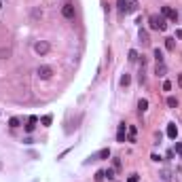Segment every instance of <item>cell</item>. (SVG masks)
Listing matches in <instances>:
<instances>
[{"label": "cell", "mask_w": 182, "mask_h": 182, "mask_svg": "<svg viewBox=\"0 0 182 182\" xmlns=\"http://www.w3.org/2000/svg\"><path fill=\"white\" fill-rule=\"evenodd\" d=\"M174 150H176V152H180V150H182V142H178V144H176V148H174Z\"/></svg>", "instance_id": "f546056e"}, {"label": "cell", "mask_w": 182, "mask_h": 182, "mask_svg": "<svg viewBox=\"0 0 182 182\" xmlns=\"http://www.w3.org/2000/svg\"><path fill=\"white\" fill-rule=\"evenodd\" d=\"M61 15L66 17V19H74V15H76V11H74V4L72 2H66L61 6Z\"/></svg>", "instance_id": "277c9868"}, {"label": "cell", "mask_w": 182, "mask_h": 182, "mask_svg": "<svg viewBox=\"0 0 182 182\" xmlns=\"http://www.w3.org/2000/svg\"><path fill=\"white\" fill-rule=\"evenodd\" d=\"M19 125H21V121L17 119V116H13V119H8V127H13V129H17Z\"/></svg>", "instance_id": "9a60e30c"}, {"label": "cell", "mask_w": 182, "mask_h": 182, "mask_svg": "<svg viewBox=\"0 0 182 182\" xmlns=\"http://www.w3.org/2000/svg\"><path fill=\"white\" fill-rule=\"evenodd\" d=\"M129 83H131V76H129V74H123V76H121V85H123V87H127Z\"/></svg>", "instance_id": "d6986e66"}, {"label": "cell", "mask_w": 182, "mask_h": 182, "mask_svg": "<svg viewBox=\"0 0 182 182\" xmlns=\"http://www.w3.org/2000/svg\"><path fill=\"white\" fill-rule=\"evenodd\" d=\"M125 129H127V125L121 123V125H119V131H116V142H121V144L125 142Z\"/></svg>", "instance_id": "ba28073f"}, {"label": "cell", "mask_w": 182, "mask_h": 182, "mask_svg": "<svg viewBox=\"0 0 182 182\" xmlns=\"http://www.w3.org/2000/svg\"><path fill=\"white\" fill-rule=\"evenodd\" d=\"M167 135H169L171 140H176V135H178V127H176L174 123H169V125H167Z\"/></svg>", "instance_id": "30bf717a"}, {"label": "cell", "mask_w": 182, "mask_h": 182, "mask_svg": "<svg viewBox=\"0 0 182 182\" xmlns=\"http://www.w3.org/2000/svg\"><path fill=\"white\" fill-rule=\"evenodd\" d=\"M138 110L140 112H146L148 110V99H144V97L140 99V102H138Z\"/></svg>", "instance_id": "5bb4252c"}, {"label": "cell", "mask_w": 182, "mask_h": 182, "mask_svg": "<svg viewBox=\"0 0 182 182\" xmlns=\"http://www.w3.org/2000/svg\"><path fill=\"white\" fill-rule=\"evenodd\" d=\"M127 182H140V176L138 174H131L129 178H127Z\"/></svg>", "instance_id": "cb8c5ba5"}, {"label": "cell", "mask_w": 182, "mask_h": 182, "mask_svg": "<svg viewBox=\"0 0 182 182\" xmlns=\"http://www.w3.org/2000/svg\"><path fill=\"white\" fill-rule=\"evenodd\" d=\"M114 169H121V159H114Z\"/></svg>", "instance_id": "f1b7e54d"}, {"label": "cell", "mask_w": 182, "mask_h": 182, "mask_svg": "<svg viewBox=\"0 0 182 182\" xmlns=\"http://www.w3.org/2000/svg\"><path fill=\"white\" fill-rule=\"evenodd\" d=\"M0 171H2V161H0Z\"/></svg>", "instance_id": "d6a6232c"}, {"label": "cell", "mask_w": 182, "mask_h": 182, "mask_svg": "<svg viewBox=\"0 0 182 182\" xmlns=\"http://www.w3.org/2000/svg\"><path fill=\"white\" fill-rule=\"evenodd\" d=\"M36 74H38V78H42V80H49L51 76H53V68L51 66H38V70H36Z\"/></svg>", "instance_id": "3957f363"}, {"label": "cell", "mask_w": 182, "mask_h": 182, "mask_svg": "<svg viewBox=\"0 0 182 182\" xmlns=\"http://www.w3.org/2000/svg\"><path fill=\"white\" fill-rule=\"evenodd\" d=\"M176 36H178V38H182V28H178V30H176Z\"/></svg>", "instance_id": "4dcf8cb0"}, {"label": "cell", "mask_w": 182, "mask_h": 182, "mask_svg": "<svg viewBox=\"0 0 182 182\" xmlns=\"http://www.w3.org/2000/svg\"><path fill=\"white\" fill-rule=\"evenodd\" d=\"M34 51L38 53V55H47V53L51 51V44L47 40H36L34 42Z\"/></svg>", "instance_id": "7a4b0ae2"}, {"label": "cell", "mask_w": 182, "mask_h": 182, "mask_svg": "<svg viewBox=\"0 0 182 182\" xmlns=\"http://www.w3.org/2000/svg\"><path fill=\"white\" fill-rule=\"evenodd\" d=\"M11 57V47H0V59H8Z\"/></svg>", "instance_id": "4fadbf2b"}, {"label": "cell", "mask_w": 182, "mask_h": 182, "mask_svg": "<svg viewBox=\"0 0 182 182\" xmlns=\"http://www.w3.org/2000/svg\"><path fill=\"white\" fill-rule=\"evenodd\" d=\"M116 6H119L121 13H131V11H133L131 0H116Z\"/></svg>", "instance_id": "5b68a950"}, {"label": "cell", "mask_w": 182, "mask_h": 182, "mask_svg": "<svg viewBox=\"0 0 182 182\" xmlns=\"http://www.w3.org/2000/svg\"><path fill=\"white\" fill-rule=\"evenodd\" d=\"M140 38H142V42H148V34L144 30H140Z\"/></svg>", "instance_id": "d4e9b609"}, {"label": "cell", "mask_w": 182, "mask_h": 182, "mask_svg": "<svg viewBox=\"0 0 182 182\" xmlns=\"http://www.w3.org/2000/svg\"><path fill=\"white\" fill-rule=\"evenodd\" d=\"M150 159H152V161H157V163L161 161V157H159V154H157V152H152V154H150Z\"/></svg>", "instance_id": "83f0119b"}, {"label": "cell", "mask_w": 182, "mask_h": 182, "mask_svg": "<svg viewBox=\"0 0 182 182\" xmlns=\"http://www.w3.org/2000/svg\"><path fill=\"white\" fill-rule=\"evenodd\" d=\"M0 8H2V2H0Z\"/></svg>", "instance_id": "836d02e7"}, {"label": "cell", "mask_w": 182, "mask_h": 182, "mask_svg": "<svg viewBox=\"0 0 182 182\" xmlns=\"http://www.w3.org/2000/svg\"><path fill=\"white\" fill-rule=\"evenodd\" d=\"M178 85H180V89H182V74H178Z\"/></svg>", "instance_id": "1f68e13d"}, {"label": "cell", "mask_w": 182, "mask_h": 182, "mask_svg": "<svg viewBox=\"0 0 182 182\" xmlns=\"http://www.w3.org/2000/svg\"><path fill=\"white\" fill-rule=\"evenodd\" d=\"M148 23H150L152 30H159V32H165L167 30V23H165V19H163L161 15H150L148 17Z\"/></svg>", "instance_id": "6da1fadb"}, {"label": "cell", "mask_w": 182, "mask_h": 182, "mask_svg": "<svg viewBox=\"0 0 182 182\" xmlns=\"http://www.w3.org/2000/svg\"><path fill=\"white\" fill-rule=\"evenodd\" d=\"M104 178H106V176H104V171H97V174H95V180H97V182H102Z\"/></svg>", "instance_id": "4316f807"}, {"label": "cell", "mask_w": 182, "mask_h": 182, "mask_svg": "<svg viewBox=\"0 0 182 182\" xmlns=\"http://www.w3.org/2000/svg\"><path fill=\"white\" fill-rule=\"evenodd\" d=\"M167 106H169V108H178V99H176L174 95H169V97H167Z\"/></svg>", "instance_id": "2e32d148"}, {"label": "cell", "mask_w": 182, "mask_h": 182, "mask_svg": "<svg viewBox=\"0 0 182 182\" xmlns=\"http://www.w3.org/2000/svg\"><path fill=\"white\" fill-rule=\"evenodd\" d=\"M135 59H138V51L131 49V51H129V61H135Z\"/></svg>", "instance_id": "7402d4cb"}, {"label": "cell", "mask_w": 182, "mask_h": 182, "mask_svg": "<svg viewBox=\"0 0 182 182\" xmlns=\"http://www.w3.org/2000/svg\"><path fill=\"white\" fill-rule=\"evenodd\" d=\"M104 176H106L108 180H112V178H114V169H110V167H108V169L104 171Z\"/></svg>", "instance_id": "44dd1931"}, {"label": "cell", "mask_w": 182, "mask_h": 182, "mask_svg": "<svg viewBox=\"0 0 182 182\" xmlns=\"http://www.w3.org/2000/svg\"><path fill=\"white\" fill-rule=\"evenodd\" d=\"M42 125H44V127H49V125H51V114L42 116Z\"/></svg>", "instance_id": "603a6c76"}, {"label": "cell", "mask_w": 182, "mask_h": 182, "mask_svg": "<svg viewBox=\"0 0 182 182\" xmlns=\"http://www.w3.org/2000/svg\"><path fill=\"white\" fill-rule=\"evenodd\" d=\"M154 59H157V63H163V51L161 49H154Z\"/></svg>", "instance_id": "e0dca14e"}, {"label": "cell", "mask_w": 182, "mask_h": 182, "mask_svg": "<svg viewBox=\"0 0 182 182\" xmlns=\"http://www.w3.org/2000/svg\"><path fill=\"white\" fill-rule=\"evenodd\" d=\"M161 13L165 15L169 21H178V13H176V11H174L171 6H163V8H161Z\"/></svg>", "instance_id": "52a82bcc"}, {"label": "cell", "mask_w": 182, "mask_h": 182, "mask_svg": "<svg viewBox=\"0 0 182 182\" xmlns=\"http://www.w3.org/2000/svg\"><path fill=\"white\" fill-rule=\"evenodd\" d=\"M165 49L167 51H174V40H171V38H165Z\"/></svg>", "instance_id": "ffe728a7"}, {"label": "cell", "mask_w": 182, "mask_h": 182, "mask_svg": "<svg viewBox=\"0 0 182 182\" xmlns=\"http://www.w3.org/2000/svg\"><path fill=\"white\" fill-rule=\"evenodd\" d=\"M127 133H129V135H127V142H135V133H138V129H135L133 125L127 127Z\"/></svg>", "instance_id": "8fae6325"}, {"label": "cell", "mask_w": 182, "mask_h": 182, "mask_svg": "<svg viewBox=\"0 0 182 182\" xmlns=\"http://www.w3.org/2000/svg\"><path fill=\"white\" fill-rule=\"evenodd\" d=\"M180 157H182V150H180Z\"/></svg>", "instance_id": "e575fe53"}, {"label": "cell", "mask_w": 182, "mask_h": 182, "mask_svg": "<svg viewBox=\"0 0 182 182\" xmlns=\"http://www.w3.org/2000/svg\"><path fill=\"white\" fill-rule=\"evenodd\" d=\"M110 157V148H102V150H97L95 154H91L89 161H102V159H108Z\"/></svg>", "instance_id": "8992f818"}, {"label": "cell", "mask_w": 182, "mask_h": 182, "mask_svg": "<svg viewBox=\"0 0 182 182\" xmlns=\"http://www.w3.org/2000/svg\"><path fill=\"white\" fill-rule=\"evenodd\" d=\"M171 89V83L169 80H163V91H169Z\"/></svg>", "instance_id": "484cf974"}, {"label": "cell", "mask_w": 182, "mask_h": 182, "mask_svg": "<svg viewBox=\"0 0 182 182\" xmlns=\"http://www.w3.org/2000/svg\"><path fill=\"white\" fill-rule=\"evenodd\" d=\"M36 121H38L36 116H30V119H28V123H25V131H28V133H32V131H34V127H36Z\"/></svg>", "instance_id": "9c48e42d"}, {"label": "cell", "mask_w": 182, "mask_h": 182, "mask_svg": "<svg viewBox=\"0 0 182 182\" xmlns=\"http://www.w3.org/2000/svg\"><path fill=\"white\" fill-rule=\"evenodd\" d=\"M40 17H42V11H40V8H32V19L36 21V19H40Z\"/></svg>", "instance_id": "ac0fdd59"}, {"label": "cell", "mask_w": 182, "mask_h": 182, "mask_svg": "<svg viewBox=\"0 0 182 182\" xmlns=\"http://www.w3.org/2000/svg\"><path fill=\"white\" fill-rule=\"evenodd\" d=\"M154 74H157V76H165V74H167L165 63H157V68H154Z\"/></svg>", "instance_id": "7c38bea8"}]
</instances>
